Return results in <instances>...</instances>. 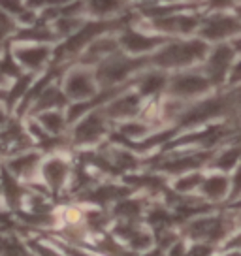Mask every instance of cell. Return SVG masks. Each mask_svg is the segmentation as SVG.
<instances>
[{
    "label": "cell",
    "instance_id": "1",
    "mask_svg": "<svg viewBox=\"0 0 241 256\" xmlns=\"http://www.w3.org/2000/svg\"><path fill=\"white\" fill-rule=\"evenodd\" d=\"M236 26V23H234L232 19H215L213 23L209 24V28L206 32H208L209 36H220V34H228V30L230 28H234Z\"/></svg>",
    "mask_w": 241,
    "mask_h": 256
},
{
    "label": "cell",
    "instance_id": "2",
    "mask_svg": "<svg viewBox=\"0 0 241 256\" xmlns=\"http://www.w3.org/2000/svg\"><path fill=\"white\" fill-rule=\"evenodd\" d=\"M117 0H92V8L98 10V12H108V10L115 8Z\"/></svg>",
    "mask_w": 241,
    "mask_h": 256
}]
</instances>
